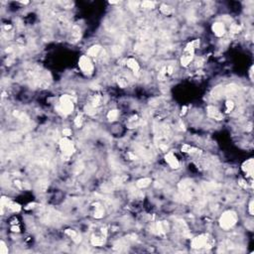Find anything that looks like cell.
I'll return each mask as SVG.
<instances>
[{"instance_id": "obj_30", "label": "cell", "mask_w": 254, "mask_h": 254, "mask_svg": "<svg viewBox=\"0 0 254 254\" xmlns=\"http://www.w3.org/2000/svg\"><path fill=\"white\" fill-rule=\"evenodd\" d=\"M186 112H187V106H183V107H182V112H181V114H185Z\"/></svg>"}, {"instance_id": "obj_13", "label": "cell", "mask_w": 254, "mask_h": 254, "mask_svg": "<svg viewBox=\"0 0 254 254\" xmlns=\"http://www.w3.org/2000/svg\"><path fill=\"white\" fill-rule=\"evenodd\" d=\"M91 241L94 246H101V245L104 244L105 238L104 237H100V236H92Z\"/></svg>"}, {"instance_id": "obj_14", "label": "cell", "mask_w": 254, "mask_h": 254, "mask_svg": "<svg viewBox=\"0 0 254 254\" xmlns=\"http://www.w3.org/2000/svg\"><path fill=\"white\" fill-rule=\"evenodd\" d=\"M150 183H151V179L150 178H143V179L139 180L136 185H137V187L140 188V189H144V188L148 187L150 185Z\"/></svg>"}, {"instance_id": "obj_11", "label": "cell", "mask_w": 254, "mask_h": 254, "mask_svg": "<svg viewBox=\"0 0 254 254\" xmlns=\"http://www.w3.org/2000/svg\"><path fill=\"white\" fill-rule=\"evenodd\" d=\"M126 65L129 69L132 71L133 73H137L140 70V67H139V64L137 63L135 59H128L127 62H126Z\"/></svg>"}, {"instance_id": "obj_10", "label": "cell", "mask_w": 254, "mask_h": 254, "mask_svg": "<svg viewBox=\"0 0 254 254\" xmlns=\"http://www.w3.org/2000/svg\"><path fill=\"white\" fill-rule=\"evenodd\" d=\"M253 166H254V161L252 158L248 159L247 161H245L242 165V170H243L248 177H252L253 176Z\"/></svg>"}, {"instance_id": "obj_23", "label": "cell", "mask_w": 254, "mask_h": 254, "mask_svg": "<svg viewBox=\"0 0 254 254\" xmlns=\"http://www.w3.org/2000/svg\"><path fill=\"white\" fill-rule=\"evenodd\" d=\"M117 83H118V86H120V87H122V89H123V87H126L127 86V81H126V78H119L118 80H117Z\"/></svg>"}, {"instance_id": "obj_9", "label": "cell", "mask_w": 254, "mask_h": 254, "mask_svg": "<svg viewBox=\"0 0 254 254\" xmlns=\"http://www.w3.org/2000/svg\"><path fill=\"white\" fill-rule=\"evenodd\" d=\"M207 115L214 119H217V120L223 119V115L219 112V110H218L217 107H214V106H209V107L207 108Z\"/></svg>"}, {"instance_id": "obj_5", "label": "cell", "mask_w": 254, "mask_h": 254, "mask_svg": "<svg viewBox=\"0 0 254 254\" xmlns=\"http://www.w3.org/2000/svg\"><path fill=\"white\" fill-rule=\"evenodd\" d=\"M78 65L81 70L86 75H91L94 72V65L91 64V61L87 56H81L78 61Z\"/></svg>"}, {"instance_id": "obj_27", "label": "cell", "mask_w": 254, "mask_h": 254, "mask_svg": "<svg viewBox=\"0 0 254 254\" xmlns=\"http://www.w3.org/2000/svg\"><path fill=\"white\" fill-rule=\"evenodd\" d=\"M63 135L65 136V137H69V136L72 135V130H71L70 128H65V129L63 130Z\"/></svg>"}, {"instance_id": "obj_2", "label": "cell", "mask_w": 254, "mask_h": 254, "mask_svg": "<svg viewBox=\"0 0 254 254\" xmlns=\"http://www.w3.org/2000/svg\"><path fill=\"white\" fill-rule=\"evenodd\" d=\"M237 222V214L232 211H227L223 212L219 218V226L224 230H228L233 227Z\"/></svg>"}, {"instance_id": "obj_7", "label": "cell", "mask_w": 254, "mask_h": 254, "mask_svg": "<svg viewBox=\"0 0 254 254\" xmlns=\"http://www.w3.org/2000/svg\"><path fill=\"white\" fill-rule=\"evenodd\" d=\"M165 160L172 169H178L180 167V163L178 159H177L176 156L172 152L167 153V155L165 156Z\"/></svg>"}, {"instance_id": "obj_12", "label": "cell", "mask_w": 254, "mask_h": 254, "mask_svg": "<svg viewBox=\"0 0 254 254\" xmlns=\"http://www.w3.org/2000/svg\"><path fill=\"white\" fill-rule=\"evenodd\" d=\"M100 50H101V48H100L99 45H94L89 49V51H87V55H89V57H96L97 55L99 54Z\"/></svg>"}, {"instance_id": "obj_22", "label": "cell", "mask_w": 254, "mask_h": 254, "mask_svg": "<svg viewBox=\"0 0 254 254\" xmlns=\"http://www.w3.org/2000/svg\"><path fill=\"white\" fill-rule=\"evenodd\" d=\"M240 31H241V27H240L239 25H237V24H232L230 27V32L233 33V34H237V33H239Z\"/></svg>"}, {"instance_id": "obj_20", "label": "cell", "mask_w": 254, "mask_h": 254, "mask_svg": "<svg viewBox=\"0 0 254 254\" xmlns=\"http://www.w3.org/2000/svg\"><path fill=\"white\" fill-rule=\"evenodd\" d=\"M182 151L186 152V153H195V152L198 151V150H196V148H194V147H192L191 145L185 144V145H183V147H182Z\"/></svg>"}, {"instance_id": "obj_17", "label": "cell", "mask_w": 254, "mask_h": 254, "mask_svg": "<svg viewBox=\"0 0 254 254\" xmlns=\"http://www.w3.org/2000/svg\"><path fill=\"white\" fill-rule=\"evenodd\" d=\"M7 207H9L10 211L14 212H18L21 211V207L19 204H16V203H13V201H9L7 204Z\"/></svg>"}, {"instance_id": "obj_25", "label": "cell", "mask_w": 254, "mask_h": 254, "mask_svg": "<svg viewBox=\"0 0 254 254\" xmlns=\"http://www.w3.org/2000/svg\"><path fill=\"white\" fill-rule=\"evenodd\" d=\"M142 6H143L144 8H154L155 7V4L154 2H151V1H144L143 3H142Z\"/></svg>"}, {"instance_id": "obj_29", "label": "cell", "mask_w": 254, "mask_h": 254, "mask_svg": "<svg viewBox=\"0 0 254 254\" xmlns=\"http://www.w3.org/2000/svg\"><path fill=\"white\" fill-rule=\"evenodd\" d=\"M128 156H129V158H130L131 160H135V159H136V156H135L134 154H133V153H131V152L128 153Z\"/></svg>"}, {"instance_id": "obj_3", "label": "cell", "mask_w": 254, "mask_h": 254, "mask_svg": "<svg viewBox=\"0 0 254 254\" xmlns=\"http://www.w3.org/2000/svg\"><path fill=\"white\" fill-rule=\"evenodd\" d=\"M59 110L64 114V115H69L73 110V103L70 95L64 94L60 98V105Z\"/></svg>"}, {"instance_id": "obj_21", "label": "cell", "mask_w": 254, "mask_h": 254, "mask_svg": "<svg viewBox=\"0 0 254 254\" xmlns=\"http://www.w3.org/2000/svg\"><path fill=\"white\" fill-rule=\"evenodd\" d=\"M234 108V103L232 100H227L225 102V110L226 112H230L231 110Z\"/></svg>"}, {"instance_id": "obj_6", "label": "cell", "mask_w": 254, "mask_h": 254, "mask_svg": "<svg viewBox=\"0 0 254 254\" xmlns=\"http://www.w3.org/2000/svg\"><path fill=\"white\" fill-rule=\"evenodd\" d=\"M207 241H209V238H207V234H201V235H199V236H196L195 238L192 240L191 246H192L194 249H200V248L207 246Z\"/></svg>"}, {"instance_id": "obj_28", "label": "cell", "mask_w": 254, "mask_h": 254, "mask_svg": "<svg viewBox=\"0 0 254 254\" xmlns=\"http://www.w3.org/2000/svg\"><path fill=\"white\" fill-rule=\"evenodd\" d=\"M249 212L251 215H253V201H251L249 204Z\"/></svg>"}, {"instance_id": "obj_4", "label": "cell", "mask_w": 254, "mask_h": 254, "mask_svg": "<svg viewBox=\"0 0 254 254\" xmlns=\"http://www.w3.org/2000/svg\"><path fill=\"white\" fill-rule=\"evenodd\" d=\"M59 145L65 156L70 157L75 153V147H73V143L68 138H65V137L62 138L59 142Z\"/></svg>"}, {"instance_id": "obj_24", "label": "cell", "mask_w": 254, "mask_h": 254, "mask_svg": "<svg viewBox=\"0 0 254 254\" xmlns=\"http://www.w3.org/2000/svg\"><path fill=\"white\" fill-rule=\"evenodd\" d=\"M0 253L1 254H7L8 253V247L6 246L4 241L0 242Z\"/></svg>"}, {"instance_id": "obj_8", "label": "cell", "mask_w": 254, "mask_h": 254, "mask_svg": "<svg viewBox=\"0 0 254 254\" xmlns=\"http://www.w3.org/2000/svg\"><path fill=\"white\" fill-rule=\"evenodd\" d=\"M212 31L217 37H222L225 34V27L224 24L222 22H215L212 25Z\"/></svg>"}, {"instance_id": "obj_19", "label": "cell", "mask_w": 254, "mask_h": 254, "mask_svg": "<svg viewBox=\"0 0 254 254\" xmlns=\"http://www.w3.org/2000/svg\"><path fill=\"white\" fill-rule=\"evenodd\" d=\"M160 10H161V12H162L163 14H165V15H169V14H171V13H172V8L170 6H168V5H166V4L161 5Z\"/></svg>"}, {"instance_id": "obj_18", "label": "cell", "mask_w": 254, "mask_h": 254, "mask_svg": "<svg viewBox=\"0 0 254 254\" xmlns=\"http://www.w3.org/2000/svg\"><path fill=\"white\" fill-rule=\"evenodd\" d=\"M117 117H118V110H116V109H112L107 113V118L110 121H114Z\"/></svg>"}, {"instance_id": "obj_31", "label": "cell", "mask_w": 254, "mask_h": 254, "mask_svg": "<svg viewBox=\"0 0 254 254\" xmlns=\"http://www.w3.org/2000/svg\"><path fill=\"white\" fill-rule=\"evenodd\" d=\"M15 185H17V187L19 188V189H21V188H22V185H21V183L19 182V181H15Z\"/></svg>"}, {"instance_id": "obj_26", "label": "cell", "mask_w": 254, "mask_h": 254, "mask_svg": "<svg viewBox=\"0 0 254 254\" xmlns=\"http://www.w3.org/2000/svg\"><path fill=\"white\" fill-rule=\"evenodd\" d=\"M81 123H83V117H81V115H78L76 117V119H75L76 126L80 127V126H81Z\"/></svg>"}, {"instance_id": "obj_16", "label": "cell", "mask_w": 254, "mask_h": 254, "mask_svg": "<svg viewBox=\"0 0 254 254\" xmlns=\"http://www.w3.org/2000/svg\"><path fill=\"white\" fill-rule=\"evenodd\" d=\"M101 102H102V97L100 96V95H94V96L92 97L91 102L89 105H91L92 107L95 108V107H97L98 105L101 104Z\"/></svg>"}, {"instance_id": "obj_15", "label": "cell", "mask_w": 254, "mask_h": 254, "mask_svg": "<svg viewBox=\"0 0 254 254\" xmlns=\"http://www.w3.org/2000/svg\"><path fill=\"white\" fill-rule=\"evenodd\" d=\"M103 214H104V211H103L102 207L97 204V207H94V217L95 218H101V217H103Z\"/></svg>"}, {"instance_id": "obj_1", "label": "cell", "mask_w": 254, "mask_h": 254, "mask_svg": "<svg viewBox=\"0 0 254 254\" xmlns=\"http://www.w3.org/2000/svg\"><path fill=\"white\" fill-rule=\"evenodd\" d=\"M200 46V40H195L193 42H191L186 46L184 54H183L181 58V64L183 67H187L189 64L193 61L194 55H195V50Z\"/></svg>"}, {"instance_id": "obj_32", "label": "cell", "mask_w": 254, "mask_h": 254, "mask_svg": "<svg viewBox=\"0 0 254 254\" xmlns=\"http://www.w3.org/2000/svg\"><path fill=\"white\" fill-rule=\"evenodd\" d=\"M12 231H19V228L16 227V226H13V227H12Z\"/></svg>"}]
</instances>
